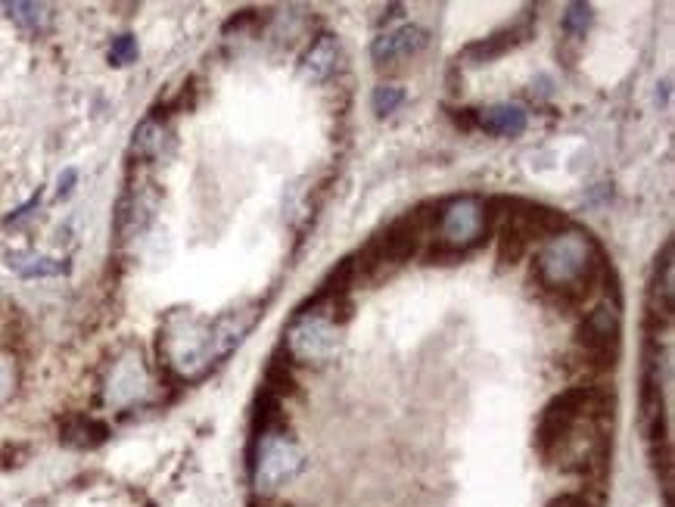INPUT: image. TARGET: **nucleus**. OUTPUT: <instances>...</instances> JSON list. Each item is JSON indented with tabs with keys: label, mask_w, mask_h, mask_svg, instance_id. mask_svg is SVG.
Here are the masks:
<instances>
[{
	"label": "nucleus",
	"mask_w": 675,
	"mask_h": 507,
	"mask_svg": "<svg viewBox=\"0 0 675 507\" xmlns=\"http://www.w3.org/2000/svg\"><path fill=\"white\" fill-rule=\"evenodd\" d=\"M613 442V399L598 386L554 396L536 427V452L564 473H601Z\"/></svg>",
	"instance_id": "obj_1"
},
{
	"label": "nucleus",
	"mask_w": 675,
	"mask_h": 507,
	"mask_svg": "<svg viewBox=\"0 0 675 507\" xmlns=\"http://www.w3.org/2000/svg\"><path fill=\"white\" fill-rule=\"evenodd\" d=\"M256 318V308H234L215 321L172 315L159 336V355L181 380H200L246 340Z\"/></svg>",
	"instance_id": "obj_2"
},
{
	"label": "nucleus",
	"mask_w": 675,
	"mask_h": 507,
	"mask_svg": "<svg viewBox=\"0 0 675 507\" xmlns=\"http://www.w3.org/2000/svg\"><path fill=\"white\" fill-rule=\"evenodd\" d=\"M604 252L582 234L551 237L532 265V280L564 308H579L604 280Z\"/></svg>",
	"instance_id": "obj_3"
},
{
	"label": "nucleus",
	"mask_w": 675,
	"mask_h": 507,
	"mask_svg": "<svg viewBox=\"0 0 675 507\" xmlns=\"http://www.w3.org/2000/svg\"><path fill=\"white\" fill-rule=\"evenodd\" d=\"M489 228V215H486V203L480 196H458V200L445 203L439 209V240L436 246L427 252L430 262H442V259H458L467 249H473L486 237Z\"/></svg>",
	"instance_id": "obj_4"
},
{
	"label": "nucleus",
	"mask_w": 675,
	"mask_h": 507,
	"mask_svg": "<svg viewBox=\"0 0 675 507\" xmlns=\"http://www.w3.org/2000/svg\"><path fill=\"white\" fill-rule=\"evenodd\" d=\"M305 467V455L290 433L271 427L256 436V461H252V483L259 492H277L293 483Z\"/></svg>",
	"instance_id": "obj_5"
},
{
	"label": "nucleus",
	"mask_w": 675,
	"mask_h": 507,
	"mask_svg": "<svg viewBox=\"0 0 675 507\" xmlns=\"http://www.w3.org/2000/svg\"><path fill=\"white\" fill-rule=\"evenodd\" d=\"M343 346L340 327L324 312H302L287 330V352L299 364H327Z\"/></svg>",
	"instance_id": "obj_6"
},
{
	"label": "nucleus",
	"mask_w": 675,
	"mask_h": 507,
	"mask_svg": "<svg viewBox=\"0 0 675 507\" xmlns=\"http://www.w3.org/2000/svg\"><path fill=\"white\" fill-rule=\"evenodd\" d=\"M576 336L585 368L610 371L616 364V349H620V312H616V305L601 302L595 312H588Z\"/></svg>",
	"instance_id": "obj_7"
},
{
	"label": "nucleus",
	"mask_w": 675,
	"mask_h": 507,
	"mask_svg": "<svg viewBox=\"0 0 675 507\" xmlns=\"http://www.w3.org/2000/svg\"><path fill=\"white\" fill-rule=\"evenodd\" d=\"M156 203H159V193L150 181H140V184H131L122 200H119V209H116V237L119 243H131L137 240L150 228V221L156 215Z\"/></svg>",
	"instance_id": "obj_8"
},
{
	"label": "nucleus",
	"mask_w": 675,
	"mask_h": 507,
	"mask_svg": "<svg viewBox=\"0 0 675 507\" xmlns=\"http://www.w3.org/2000/svg\"><path fill=\"white\" fill-rule=\"evenodd\" d=\"M675 312V265H672V240H666L663 256H657L654 280H651V296H648V321L651 330L660 333L669 327Z\"/></svg>",
	"instance_id": "obj_9"
},
{
	"label": "nucleus",
	"mask_w": 675,
	"mask_h": 507,
	"mask_svg": "<svg viewBox=\"0 0 675 507\" xmlns=\"http://www.w3.org/2000/svg\"><path fill=\"white\" fill-rule=\"evenodd\" d=\"M427 47V32L417 25H402L396 32H386L374 41L371 47V56L374 63L383 69V66H392V63H402V60H411L414 53H420Z\"/></svg>",
	"instance_id": "obj_10"
},
{
	"label": "nucleus",
	"mask_w": 675,
	"mask_h": 507,
	"mask_svg": "<svg viewBox=\"0 0 675 507\" xmlns=\"http://www.w3.org/2000/svg\"><path fill=\"white\" fill-rule=\"evenodd\" d=\"M147 392V374L144 364L137 358H125L109 377V402L112 405H131L137 399H144Z\"/></svg>",
	"instance_id": "obj_11"
},
{
	"label": "nucleus",
	"mask_w": 675,
	"mask_h": 507,
	"mask_svg": "<svg viewBox=\"0 0 675 507\" xmlns=\"http://www.w3.org/2000/svg\"><path fill=\"white\" fill-rule=\"evenodd\" d=\"M526 35H529V25L523 22V25H511V28H501V32H495V35H489V38H483V41H476V44H470L467 50H464V56L473 63V66H483V63H492V60H498V56H504L511 47H517L520 41H526Z\"/></svg>",
	"instance_id": "obj_12"
},
{
	"label": "nucleus",
	"mask_w": 675,
	"mask_h": 507,
	"mask_svg": "<svg viewBox=\"0 0 675 507\" xmlns=\"http://www.w3.org/2000/svg\"><path fill=\"white\" fill-rule=\"evenodd\" d=\"M476 128L495 137H520L526 131V112L511 103H498L489 109H476Z\"/></svg>",
	"instance_id": "obj_13"
},
{
	"label": "nucleus",
	"mask_w": 675,
	"mask_h": 507,
	"mask_svg": "<svg viewBox=\"0 0 675 507\" xmlns=\"http://www.w3.org/2000/svg\"><path fill=\"white\" fill-rule=\"evenodd\" d=\"M336 69H340V41L333 35H318V41L305 50L302 56V72L312 81H327Z\"/></svg>",
	"instance_id": "obj_14"
},
{
	"label": "nucleus",
	"mask_w": 675,
	"mask_h": 507,
	"mask_svg": "<svg viewBox=\"0 0 675 507\" xmlns=\"http://www.w3.org/2000/svg\"><path fill=\"white\" fill-rule=\"evenodd\" d=\"M7 265L19 277H56V274H66L69 271L66 262L50 259V256H38V252H10Z\"/></svg>",
	"instance_id": "obj_15"
},
{
	"label": "nucleus",
	"mask_w": 675,
	"mask_h": 507,
	"mask_svg": "<svg viewBox=\"0 0 675 507\" xmlns=\"http://www.w3.org/2000/svg\"><path fill=\"white\" fill-rule=\"evenodd\" d=\"M7 16L28 35H41L53 22V10L47 4H4Z\"/></svg>",
	"instance_id": "obj_16"
},
{
	"label": "nucleus",
	"mask_w": 675,
	"mask_h": 507,
	"mask_svg": "<svg viewBox=\"0 0 675 507\" xmlns=\"http://www.w3.org/2000/svg\"><path fill=\"white\" fill-rule=\"evenodd\" d=\"M162 140H165V131H162V122L159 119H144L134 131V140H131V156L137 159H156L162 153Z\"/></svg>",
	"instance_id": "obj_17"
},
{
	"label": "nucleus",
	"mask_w": 675,
	"mask_h": 507,
	"mask_svg": "<svg viewBox=\"0 0 675 507\" xmlns=\"http://www.w3.org/2000/svg\"><path fill=\"white\" fill-rule=\"evenodd\" d=\"M106 439V427L91 417H75L63 427V442L72 448H94Z\"/></svg>",
	"instance_id": "obj_18"
},
{
	"label": "nucleus",
	"mask_w": 675,
	"mask_h": 507,
	"mask_svg": "<svg viewBox=\"0 0 675 507\" xmlns=\"http://www.w3.org/2000/svg\"><path fill=\"white\" fill-rule=\"evenodd\" d=\"M588 25H592V7L588 4H570L564 19H560V28H564L570 38H585Z\"/></svg>",
	"instance_id": "obj_19"
},
{
	"label": "nucleus",
	"mask_w": 675,
	"mask_h": 507,
	"mask_svg": "<svg viewBox=\"0 0 675 507\" xmlns=\"http://www.w3.org/2000/svg\"><path fill=\"white\" fill-rule=\"evenodd\" d=\"M402 103H405V91L396 88V84H380V88L374 91V112L377 116H389V112H396Z\"/></svg>",
	"instance_id": "obj_20"
},
{
	"label": "nucleus",
	"mask_w": 675,
	"mask_h": 507,
	"mask_svg": "<svg viewBox=\"0 0 675 507\" xmlns=\"http://www.w3.org/2000/svg\"><path fill=\"white\" fill-rule=\"evenodd\" d=\"M137 60V41L131 35H119L109 47V63L112 66H128Z\"/></svg>",
	"instance_id": "obj_21"
},
{
	"label": "nucleus",
	"mask_w": 675,
	"mask_h": 507,
	"mask_svg": "<svg viewBox=\"0 0 675 507\" xmlns=\"http://www.w3.org/2000/svg\"><path fill=\"white\" fill-rule=\"evenodd\" d=\"M16 389V361L13 355L0 352V405H4Z\"/></svg>",
	"instance_id": "obj_22"
},
{
	"label": "nucleus",
	"mask_w": 675,
	"mask_h": 507,
	"mask_svg": "<svg viewBox=\"0 0 675 507\" xmlns=\"http://www.w3.org/2000/svg\"><path fill=\"white\" fill-rule=\"evenodd\" d=\"M72 181H75V172H66V175L60 178V196H66V193L72 190Z\"/></svg>",
	"instance_id": "obj_23"
}]
</instances>
